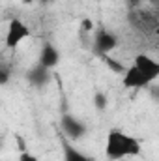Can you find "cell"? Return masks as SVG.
<instances>
[{
    "instance_id": "6da1fadb",
    "label": "cell",
    "mask_w": 159,
    "mask_h": 161,
    "mask_svg": "<svg viewBox=\"0 0 159 161\" xmlns=\"http://www.w3.org/2000/svg\"><path fill=\"white\" fill-rule=\"evenodd\" d=\"M142 152V144L137 137L122 131V129H109L105 141V158L109 161H120L125 158H137Z\"/></svg>"
},
{
    "instance_id": "7a4b0ae2",
    "label": "cell",
    "mask_w": 159,
    "mask_h": 161,
    "mask_svg": "<svg viewBox=\"0 0 159 161\" xmlns=\"http://www.w3.org/2000/svg\"><path fill=\"white\" fill-rule=\"evenodd\" d=\"M30 34H32V32H30V26H28L23 19L13 17V19L8 23V28H6V38H4L6 49H9V51L17 49L26 38H30Z\"/></svg>"
},
{
    "instance_id": "3957f363",
    "label": "cell",
    "mask_w": 159,
    "mask_h": 161,
    "mask_svg": "<svg viewBox=\"0 0 159 161\" xmlns=\"http://www.w3.org/2000/svg\"><path fill=\"white\" fill-rule=\"evenodd\" d=\"M60 129H62V135L68 141H71V142L80 141L88 133L86 124L80 118H77L75 114H71V113H64L62 114V118H60Z\"/></svg>"
},
{
    "instance_id": "277c9868",
    "label": "cell",
    "mask_w": 159,
    "mask_h": 161,
    "mask_svg": "<svg viewBox=\"0 0 159 161\" xmlns=\"http://www.w3.org/2000/svg\"><path fill=\"white\" fill-rule=\"evenodd\" d=\"M118 47V38L114 32H111L109 28H97L94 34V53L97 56H107L111 51H114Z\"/></svg>"
},
{
    "instance_id": "5b68a950",
    "label": "cell",
    "mask_w": 159,
    "mask_h": 161,
    "mask_svg": "<svg viewBox=\"0 0 159 161\" xmlns=\"http://www.w3.org/2000/svg\"><path fill=\"white\" fill-rule=\"evenodd\" d=\"M122 84H123V88H127V90H140V88L150 86L152 80L148 79L137 66L131 64V66H127L125 73L122 75Z\"/></svg>"
},
{
    "instance_id": "8992f818",
    "label": "cell",
    "mask_w": 159,
    "mask_h": 161,
    "mask_svg": "<svg viewBox=\"0 0 159 161\" xmlns=\"http://www.w3.org/2000/svg\"><path fill=\"white\" fill-rule=\"evenodd\" d=\"M133 66H137L152 82L156 79H159V60H156L154 56L144 54V53H139L133 58Z\"/></svg>"
},
{
    "instance_id": "52a82bcc",
    "label": "cell",
    "mask_w": 159,
    "mask_h": 161,
    "mask_svg": "<svg viewBox=\"0 0 159 161\" xmlns=\"http://www.w3.org/2000/svg\"><path fill=\"white\" fill-rule=\"evenodd\" d=\"M51 69H47L45 66H41V64H36V66H32L28 71H26V75H25V79L28 80V84L30 86H34V88H43V86H47L49 84V80H51Z\"/></svg>"
},
{
    "instance_id": "ba28073f",
    "label": "cell",
    "mask_w": 159,
    "mask_h": 161,
    "mask_svg": "<svg viewBox=\"0 0 159 161\" xmlns=\"http://www.w3.org/2000/svg\"><path fill=\"white\" fill-rule=\"evenodd\" d=\"M60 62V51L51 43V41H45L41 45V51H40V60L38 64L45 66L47 69H54Z\"/></svg>"
},
{
    "instance_id": "9c48e42d",
    "label": "cell",
    "mask_w": 159,
    "mask_h": 161,
    "mask_svg": "<svg viewBox=\"0 0 159 161\" xmlns=\"http://www.w3.org/2000/svg\"><path fill=\"white\" fill-rule=\"evenodd\" d=\"M62 161H92V158L79 150L71 141L62 137Z\"/></svg>"
},
{
    "instance_id": "30bf717a",
    "label": "cell",
    "mask_w": 159,
    "mask_h": 161,
    "mask_svg": "<svg viewBox=\"0 0 159 161\" xmlns=\"http://www.w3.org/2000/svg\"><path fill=\"white\" fill-rule=\"evenodd\" d=\"M94 107H96L97 111H105V109L109 107V97H107V94L96 92V94H94Z\"/></svg>"
},
{
    "instance_id": "8fae6325",
    "label": "cell",
    "mask_w": 159,
    "mask_h": 161,
    "mask_svg": "<svg viewBox=\"0 0 159 161\" xmlns=\"http://www.w3.org/2000/svg\"><path fill=\"white\" fill-rule=\"evenodd\" d=\"M103 60H105L107 64H111V69H112V71H116V73H120V75H123V73H125V69H127V68H125L122 62L111 60V58H109V54H107V56H103Z\"/></svg>"
},
{
    "instance_id": "7c38bea8",
    "label": "cell",
    "mask_w": 159,
    "mask_h": 161,
    "mask_svg": "<svg viewBox=\"0 0 159 161\" xmlns=\"http://www.w3.org/2000/svg\"><path fill=\"white\" fill-rule=\"evenodd\" d=\"M80 26H82V32H92V30H94V23H92V19H82Z\"/></svg>"
},
{
    "instance_id": "4fadbf2b",
    "label": "cell",
    "mask_w": 159,
    "mask_h": 161,
    "mask_svg": "<svg viewBox=\"0 0 159 161\" xmlns=\"http://www.w3.org/2000/svg\"><path fill=\"white\" fill-rule=\"evenodd\" d=\"M19 161H40L34 154H30V152H21V156H19Z\"/></svg>"
},
{
    "instance_id": "5bb4252c",
    "label": "cell",
    "mask_w": 159,
    "mask_h": 161,
    "mask_svg": "<svg viewBox=\"0 0 159 161\" xmlns=\"http://www.w3.org/2000/svg\"><path fill=\"white\" fill-rule=\"evenodd\" d=\"M23 4H26V6H30V4H34V2H38V0H21Z\"/></svg>"
},
{
    "instance_id": "9a60e30c",
    "label": "cell",
    "mask_w": 159,
    "mask_h": 161,
    "mask_svg": "<svg viewBox=\"0 0 159 161\" xmlns=\"http://www.w3.org/2000/svg\"><path fill=\"white\" fill-rule=\"evenodd\" d=\"M41 2H54V0H41Z\"/></svg>"
},
{
    "instance_id": "2e32d148",
    "label": "cell",
    "mask_w": 159,
    "mask_h": 161,
    "mask_svg": "<svg viewBox=\"0 0 159 161\" xmlns=\"http://www.w3.org/2000/svg\"><path fill=\"white\" fill-rule=\"evenodd\" d=\"M156 32H157V36H159V28H157V30H156Z\"/></svg>"
}]
</instances>
